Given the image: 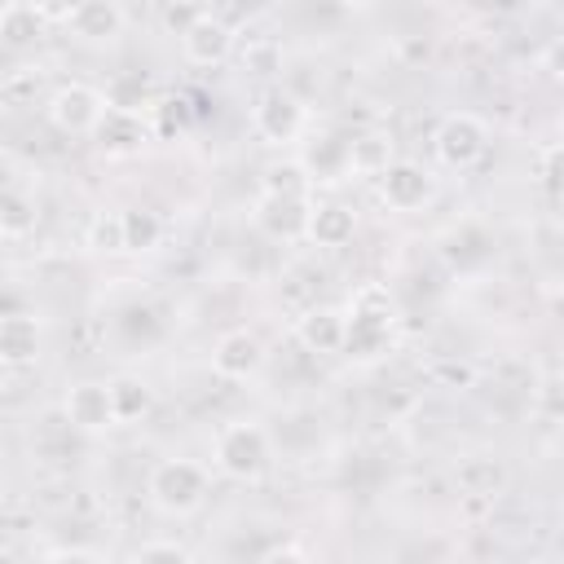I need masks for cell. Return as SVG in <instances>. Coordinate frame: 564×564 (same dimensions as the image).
<instances>
[{"instance_id": "cell-5", "label": "cell", "mask_w": 564, "mask_h": 564, "mask_svg": "<svg viewBox=\"0 0 564 564\" xmlns=\"http://www.w3.org/2000/svg\"><path fill=\"white\" fill-rule=\"evenodd\" d=\"M44 115H48V123H53L57 132H66V137H93V128H97L101 115H106V93L93 88V84H79V79L57 84V88L48 93V101H44Z\"/></svg>"}, {"instance_id": "cell-21", "label": "cell", "mask_w": 564, "mask_h": 564, "mask_svg": "<svg viewBox=\"0 0 564 564\" xmlns=\"http://www.w3.org/2000/svg\"><path fill=\"white\" fill-rule=\"evenodd\" d=\"M119 229H123V251H128V256H145V251H154V247L163 242V220H159V212H150V207H128V212H119Z\"/></svg>"}, {"instance_id": "cell-17", "label": "cell", "mask_w": 564, "mask_h": 564, "mask_svg": "<svg viewBox=\"0 0 564 564\" xmlns=\"http://www.w3.org/2000/svg\"><path fill=\"white\" fill-rule=\"evenodd\" d=\"M352 234H357V212L352 207H344V203H313L308 229H304V238L313 247H330L335 251V247H348Z\"/></svg>"}, {"instance_id": "cell-26", "label": "cell", "mask_w": 564, "mask_h": 564, "mask_svg": "<svg viewBox=\"0 0 564 564\" xmlns=\"http://www.w3.org/2000/svg\"><path fill=\"white\" fill-rule=\"evenodd\" d=\"M128 564H194V555L181 542H163L159 538V542H141Z\"/></svg>"}, {"instance_id": "cell-2", "label": "cell", "mask_w": 564, "mask_h": 564, "mask_svg": "<svg viewBox=\"0 0 564 564\" xmlns=\"http://www.w3.org/2000/svg\"><path fill=\"white\" fill-rule=\"evenodd\" d=\"M212 463H216L220 476H229V480H238V485L260 480V476L269 471V463H273V441H269V432H264L260 423L234 419V423H225V427L216 432Z\"/></svg>"}, {"instance_id": "cell-35", "label": "cell", "mask_w": 564, "mask_h": 564, "mask_svg": "<svg viewBox=\"0 0 564 564\" xmlns=\"http://www.w3.org/2000/svg\"><path fill=\"white\" fill-rule=\"evenodd\" d=\"M445 564H458V560H445Z\"/></svg>"}, {"instance_id": "cell-19", "label": "cell", "mask_w": 564, "mask_h": 564, "mask_svg": "<svg viewBox=\"0 0 564 564\" xmlns=\"http://www.w3.org/2000/svg\"><path fill=\"white\" fill-rule=\"evenodd\" d=\"M454 476H458V489L471 494V498H494V494H502V485H507V467H502L498 458H489V454L463 458Z\"/></svg>"}, {"instance_id": "cell-27", "label": "cell", "mask_w": 564, "mask_h": 564, "mask_svg": "<svg viewBox=\"0 0 564 564\" xmlns=\"http://www.w3.org/2000/svg\"><path fill=\"white\" fill-rule=\"evenodd\" d=\"M538 181L551 198H560V141H546L538 150Z\"/></svg>"}, {"instance_id": "cell-31", "label": "cell", "mask_w": 564, "mask_h": 564, "mask_svg": "<svg viewBox=\"0 0 564 564\" xmlns=\"http://www.w3.org/2000/svg\"><path fill=\"white\" fill-rule=\"evenodd\" d=\"M44 564H101V560L88 546H57V551H48Z\"/></svg>"}, {"instance_id": "cell-12", "label": "cell", "mask_w": 564, "mask_h": 564, "mask_svg": "<svg viewBox=\"0 0 564 564\" xmlns=\"http://www.w3.org/2000/svg\"><path fill=\"white\" fill-rule=\"evenodd\" d=\"M150 123H145V115H132V110H110L106 106V115H101V123L93 128V141H97V150L101 154H110V159H132V154H141L145 145H150Z\"/></svg>"}, {"instance_id": "cell-24", "label": "cell", "mask_w": 564, "mask_h": 564, "mask_svg": "<svg viewBox=\"0 0 564 564\" xmlns=\"http://www.w3.org/2000/svg\"><path fill=\"white\" fill-rule=\"evenodd\" d=\"M31 229H35V203L26 194L4 189L0 194V234L4 238H26Z\"/></svg>"}, {"instance_id": "cell-13", "label": "cell", "mask_w": 564, "mask_h": 564, "mask_svg": "<svg viewBox=\"0 0 564 564\" xmlns=\"http://www.w3.org/2000/svg\"><path fill=\"white\" fill-rule=\"evenodd\" d=\"M66 26H70L79 40L101 44V40L123 35V26H128V9H123L119 0H79V4H70Z\"/></svg>"}, {"instance_id": "cell-16", "label": "cell", "mask_w": 564, "mask_h": 564, "mask_svg": "<svg viewBox=\"0 0 564 564\" xmlns=\"http://www.w3.org/2000/svg\"><path fill=\"white\" fill-rule=\"evenodd\" d=\"M295 339L304 352H339L344 348V308L313 304L295 317Z\"/></svg>"}, {"instance_id": "cell-23", "label": "cell", "mask_w": 564, "mask_h": 564, "mask_svg": "<svg viewBox=\"0 0 564 564\" xmlns=\"http://www.w3.org/2000/svg\"><path fill=\"white\" fill-rule=\"evenodd\" d=\"M308 176L300 167V159H273L260 172V194H308Z\"/></svg>"}, {"instance_id": "cell-28", "label": "cell", "mask_w": 564, "mask_h": 564, "mask_svg": "<svg viewBox=\"0 0 564 564\" xmlns=\"http://www.w3.org/2000/svg\"><path fill=\"white\" fill-rule=\"evenodd\" d=\"M432 379L445 383V388H471L476 370H471L467 361H436V366H432Z\"/></svg>"}, {"instance_id": "cell-11", "label": "cell", "mask_w": 564, "mask_h": 564, "mask_svg": "<svg viewBox=\"0 0 564 564\" xmlns=\"http://www.w3.org/2000/svg\"><path fill=\"white\" fill-rule=\"evenodd\" d=\"M62 414H66V423H70L75 432H84V436H101V432L115 427L110 392H106V383H97V379L70 383V392H66V401H62Z\"/></svg>"}, {"instance_id": "cell-32", "label": "cell", "mask_w": 564, "mask_h": 564, "mask_svg": "<svg viewBox=\"0 0 564 564\" xmlns=\"http://www.w3.org/2000/svg\"><path fill=\"white\" fill-rule=\"evenodd\" d=\"M9 379H13V370H9V366H4V361H0V392H4V388H9Z\"/></svg>"}, {"instance_id": "cell-8", "label": "cell", "mask_w": 564, "mask_h": 564, "mask_svg": "<svg viewBox=\"0 0 564 564\" xmlns=\"http://www.w3.org/2000/svg\"><path fill=\"white\" fill-rule=\"evenodd\" d=\"M308 212H313L308 194H260L251 207V220L273 242H300L308 229Z\"/></svg>"}, {"instance_id": "cell-20", "label": "cell", "mask_w": 564, "mask_h": 564, "mask_svg": "<svg viewBox=\"0 0 564 564\" xmlns=\"http://www.w3.org/2000/svg\"><path fill=\"white\" fill-rule=\"evenodd\" d=\"M44 31H48V22H44V9H40V4L13 0V4L0 9V40H4V44L26 48V44H35Z\"/></svg>"}, {"instance_id": "cell-33", "label": "cell", "mask_w": 564, "mask_h": 564, "mask_svg": "<svg viewBox=\"0 0 564 564\" xmlns=\"http://www.w3.org/2000/svg\"><path fill=\"white\" fill-rule=\"evenodd\" d=\"M524 564H555V560H551V555H529Z\"/></svg>"}, {"instance_id": "cell-14", "label": "cell", "mask_w": 564, "mask_h": 564, "mask_svg": "<svg viewBox=\"0 0 564 564\" xmlns=\"http://www.w3.org/2000/svg\"><path fill=\"white\" fill-rule=\"evenodd\" d=\"M300 167L308 176V185H339L348 176V137H313L300 154Z\"/></svg>"}, {"instance_id": "cell-22", "label": "cell", "mask_w": 564, "mask_h": 564, "mask_svg": "<svg viewBox=\"0 0 564 564\" xmlns=\"http://www.w3.org/2000/svg\"><path fill=\"white\" fill-rule=\"evenodd\" d=\"M392 163V141L383 132H361L348 137V172L357 176H379Z\"/></svg>"}, {"instance_id": "cell-6", "label": "cell", "mask_w": 564, "mask_h": 564, "mask_svg": "<svg viewBox=\"0 0 564 564\" xmlns=\"http://www.w3.org/2000/svg\"><path fill=\"white\" fill-rule=\"evenodd\" d=\"M304 119H308V115H304V101H300L291 88H282V84L264 88V93L256 97V106H251V128H256V137L269 141V145H291V141H300Z\"/></svg>"}, {"instance_id": "cell-10", "label": "cell", "mask_w": 564, "mask_h": 564, "mask_svg": "<svg viewBox=\"0 0 564 564\" xmlns=\"http://www.w3.org/2000/svg\"><path fill=\"white\" fill-rule=\"evenodd\" d=\"M264 339L256 335V330H247V326H234V330H225L220 339H216V348H212V370L220 375V379H251V375H260V366H264Z\"/></svg>"}, {"instance_id": "cell-9", "label": "cell", "mask_w": 564, "mask_h": 564, "mask_svg": "<svg viewBox=\"0 0 564 564\" xmlns=\"http://www.w3.org/2000/svg\"><path fill=\"white\" fill-rule=\"evenodd\" d=\"M176 40H181V53L189 66H220L234 53V26L212 9H203Z\"/></svg>"}, {"instance_id": "cell-18", "label": "cell", "mask_w": 564, "mask_h": 564, "mask_svg": "<svg viewBox=\"0 0 564 564\" xmlns=\"http://www.w3.org/2000/svg\"><path fill=\"white\" fill-rule=\"evenodd\" d=\"M106 392H110L115 427L119 423H137V419H145L154 410V388L141 375H115V379H106Z\"/></svg>"}, {"instance_id": "cell-7", "label": "cell", "mask_w": 564, "mask_h": 564, "mask_svg": "<svg viewBox=\"0 0 564 564\" xmlns=\"http://www.w3.org/2000/svg\"><path fill=\"white\" fill-rule=\"evenodd\" d=\"M375 181H379V198L392 212H419L436 194V176L423 163H414V159H392Z\"/></svg>"}, {"instance_id": "cell-29", "label": "cell", "mask_w": 564, "mask_h": 564, "mask_svg": "<svg viewBox=\"0 0 564 564\" xmlns=\"http://www.w3.org/2000/svg\"><path fill=\"white\" fill-rule=\"evenodd\" d=\"M256 564H313V560H308V555H304L300 546L282 542V546H269V551H264V555H260Z\"/></svg>"}, {"instance_id": "cell-15", "label": "cell", "mask_w": 564, "mask_h": 564, "mask_svg": "<svg viewBox=\"0 0 564 564\" xmlns=\"http://www.w3.org/2000/svg\"><path fill=\"white\" fill-rule=\"evenodd\" d=\"M40 348H44V330H40V322H35L31 313H9V317H0V361H4L9 370L31 366V361L40 357Z\"/></svg>"}, {"instance_id": "cell-34", "label": "cell", "mask_w": 564, "mask_h": 564, "mask_svg": "<svg viewBox=\"0 0 564 564\" xmlns=\"http://www.w3.org/2000/svg\"><path fill=\"white\" fill-rule=\"evenodd\" d=\"M0 564H9V555H4V551H0Z\"/></svg>"}, {"instance_id": "cell-1", "label": "cell", "mask_w": 564, "mask_h": 564, "mask_svg": "<svg viewBox=\"0 0 564 564\" xmlns=\"http://www.w3.org/2000/svg\"><path fill=\"white\" fill-rule=\"evenodd\" d=\"M397 330V300L383 282H366L352 291L344 308V357L348 361H379L392 348Z\"/></svg>"}, {"instance_id": "cell-25", "label": "cell", "mask_w": 564, "mask_h": 564, "mask_svg": "<svg viewBox=\"0 0 564 564\" xmlns=\"http://www.w3.org/2000/svg\"><path fill=\"white\" fill-rule=\"evenodd\" d=\"M88 247L97 256H123V229H119V212H101L88 225Z\"/></svg>"}, {"instance_id": "cell-4", "label": "cell", "mask_w": 564, "mask_h": 564, "mask_svg": "<svg viewBox=\"0 0 564 564\" xmlns=\"http://www.w3.org/2000/svg\"><path fill=\"white\" fill-rule=\"evenodd\" d=\"M432 150H436V163L449 167V172H467L485 159L489 150V123L471 110H449L436 132H432Z\"/></svg>"}, {"instance_id": "cell-3", "label": "cell", "mask_w": 564, "mask_h": 564, "mask_svg": "<svg viewBox=\"0 0 564 564\" xmlns=\"http://www.w3.org/2000/svg\"><path fill=\"white\" fill-rule=\"evenodd\" d=\"M207 485H212V476H207L203 463H194V458H163V463L150 467L145 494H150V502L163 516H189V511L203 507Z\"/></svg>"}, {"instance_id": "cell-30", "label": "cell", "mask_w": 564, "mask_h": 564, "mask_svg": "<svg viewBox=\"0 0 564 564\" xmlns=\"http://www.w3.org/2000/svg\"><path fill=\"white\" fill-rule=\"evenodd\" d=\"M198 13H203V4H185V9L167 4V9H163V22H167V31H172V35H181V31H185V26H189Z\"/></svg>"}]
</instances>
